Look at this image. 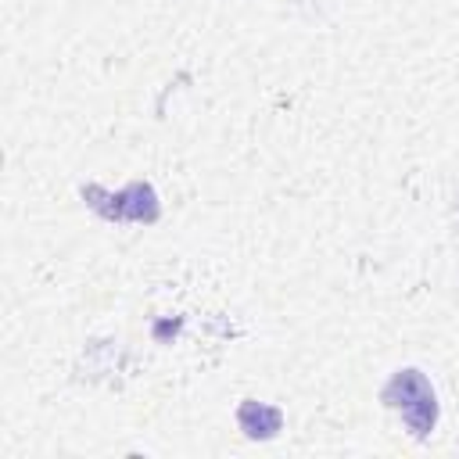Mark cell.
<instances>
[{"label": "cell", "mask_w": 459, "mask_h": 459, "mask_svg": "<svg viewBox=\"0 0 459 459\" xmlns=\"http://www.w3.org/2000/svg\"><path fill=\"white\" fill-rule=\"evenodd\" d=\"M380 402L387 409H398L405 427L412 430V437H427L437 423V398H434V387L430 380L420 373V369H398L384 391H380Z\"/></svg>", "instance_id": "cell-1"}, {"label": "cell", "mask_w": 459, "mask_h": 459, "mask_svg": "<svg viewBox=\"0 0 459 459\" xmlns=\"http://www.w3.org/2000/svg\"><path fill=\"white\" fill-rule=\"evenodd\" d=\"M82 201H86L97 215H104V219H111V222H154V219L161 215L158 194H154V186L143 183V179L129 183V186L118 190V194H108L104 186L86 183V186H82Z\"/></svg>", "instance_id": "cell-2"}, {"label": "cell", "mask_w": 459, "mask_h": 459, "mask_svg": "<svg viewBox=\"0 0 459 459\" xmlns=\"http://www.w3.org/2000/svg\"><path fill=\"white\" fill-rule=\"evenodd\" d=\"M237 423H240V430H244L251 441H265V437H273V434L283 427V412H280L276 405H265V402L247 398V402H240V409H237Z\"/></svg>", "instance_id": "cell-3"}]
</instances>
